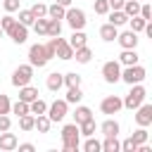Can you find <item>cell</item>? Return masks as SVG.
<instances>
[{"label":"cell","mask_w":152,"mask_h":152,"mask_svg":"<svg viewBox=\"0 0 152 152\" xmlns=\"http://www.w3.org/2000/svg\"><path fill=\"white\" fill-rule=\"evenodd\" d=\"M55 57H59V59H74V48H71V45L62 38V40H59V45H57Z\"/></svg>","instance_id":"cell-18"},{"label":"cell","mask_w":152,"mask_h":152,"mask_svg":"<svg viewBox=\"0 0 152 152\" xmlns=\"http://www.w3.org/2000/svg\"><path fill=\"white\" fill-rule=\"evenodd\" d=\"M28 112L36 114V116H38V114H45V112H48V102L40 100V97H36L33 102H28Z\"/></svg>","instance_id":"cell-27"},{"label":"cell","mask_w":152,"mask_h":152,"mask_svg":"<svg viewBox=\"0 0 152 152\" xmlns=\"http://www.w3.org/2000/svg\"><path fill=\"white\" fill-rule=\"evenodd\" d=\"M107 14H109V24H114V26H124L128 21V17L124 14V10H112Z\"/></svg>","instance_id":"cell-26"},{"label":"cell","mask_w":152,"mask_h":152,"mask_svg":"<svg viewBox=\"0 0 152 152\" xmlns=\"http://www.w3.org/2000/svg\"><path fill=\"white\" fill-rule=\"evenodd\" d=\"M145 97H147V90H145L140 83H133V86H131V93H128L121 102H124V107H126V109H131V112H133L135 107H140V104L145 102Z\"/></svg>","instance_id":"cell-2"},{"label":"cell","mask_w":152,"mask_h":152,"mask_svg":"<svg viewBox=\"0 0 152 152\" xmlns=\"http://www.w3.org/2000/svg\"><path fill=\"white\" fill-rule=\"evenodd\" d=\"M131 138H133V140H135L138 145H142V142H147V128H145V126H138V131H135V133H133Z\"/></svg>","instance_id":"cell-39"},{"label":"cell","mask_w":152,"mask_h":152,"mask_svg":"<svg viewBox=\"0 0 152 152\" xmlns=\"http://www.w3.org/2000/svg\"><path fill=\"white\" fill-rule=\"evenodd\" d=\"M138 59H140V55L135 52V48H131V50H124V52L119 55V64H124V66L138 64Z\"/></svg>","instance_id":"cell-16"},{"label":"cell","mask_w":152,"mask_h":152,"mask_svg":"<svg viewBox=\"0 0 152 152\" xmlns=\"http://www.w3.org/2000/svg\"><path fill=\"white\" fill-rule=\"evenodd\" d=\"M104 152H119L121 150V142L116 140V135H104V142H100Z\"/></svg>","instance_id":"cell-25"},{"label":"cell","mask_w":152,"mask_h":152,"mask_svg":"<svg viewBox=\"0 0 152 152\" xmlns=\"http://www.w3.org/2000/svg\"><path fill=\"white\" fill-rule=\"evenodd\" d=\"M64 86H66V88L81 86V74H76V71H69V74H64Z\"/></svg>","instance_id":"cell-35"},{"label":"cell","mask_w":152,"mask_h":152,"mask_svg":"<svg viewBox=\"0 0 152 152\" xmlns=\"http://www.w3.org/2000/svg\"><path fill=\"white\" fill-rule=\"evenodd\" d=\"M31 26H33V31H36L38 36H45V33H48V17H38Z\"/></svg>","instance_id":"cell-32"},{"label":"cell","mask_w":152,"mask_h":152,"mask_svg":"<svg viewBox=\"0 0 152 152\" xmlns=\"http://www.w3.org/2000/svg\"><path fill=\"white\" fill-rule=\"evenodd\" d=\"M7 36H10L17 45H21V43H26V38H28V26H24V24L14 21V26L7 31Z\"/></svg>","instance_id":"cell-11"},{"label":"cell","mask_w":152,"mask_h":152,"mask_svg":"<svg viewBox=\"0 0 152 152\" xmlns=\"http://www.w3.org/2000/svg\"><path fill=\"white\" fill-rule=\"evenodd\" d=\"M81 97H83V90H81V86H74V88H69L66 90V104H78L81 102Z\"/></svg>","instance_id":"cell-22"},{"label":"cell","mask_w":152,"mask_h":152,"mask_svg":"<svg viewBox=\"0 0 152 152\" xmlns=\"http://www.w3.org/2000/svg\"><path fill=\"white\" fill-rule=\"evenodd\" d=\"M93 7H95V14H107L109 12V2L107 0H93Z\"/></svg>","instance_id":"cell-41"},{"label":"cell","mask_w":152,"mask_h":152,"mask_svg":"<svg viewBox=\"0 0 152 152\" xmlns=\"http://www.w3.org/2000/svg\"><path fill=\"white\" fill-rule=\"evenodd\" d=\"M33 21H36V17H33V12H31V10H21V12H19V24L31 26Z\"/></svg>","instance_id":"cell-37"},{"label":"cell","mask_w":152,"mask_h":152,"mask_svg":"<svg viewBox=\"0 0 152 152\" xmlns=\"http://www.w3.org/2000/svg\"><path fill=\"white\" fill-rule=\"evenodd\" d=\"M2 33H5V31H2V28H0V38H2Z\"/></svg>","instance_id":"cell-51"},{"label":"cell","mask_w":152,"mask_h":152,"mask_svg":"<svg viewBox=\"0 0 152 152\" xmlns=\"http://www.w3.org/2000/svg\"><path fill=\"white\" fill-rule=\"evenodd\" d=\"M45 86H48V90H52V93H57L62 86H64V74H57V71H52L50 76H48V81H45Z\"/></svg>","instance_id":"cell-17"},{"label":"cell","mask_w":152,"mask_h":152,"mask_svg":"<svg viewBox=\"0 0 152 152\" xmlns=\"http://www.w3.org/2000/svg\"><path fill=\"white\" fill-rule=\"evenodd\" d=\"M116 40H119V45L124 48V50H131V48H138V33L135 31H124V33H119L116 36Z\"/></svg>","instance_id":"cell-12"},{"label":"cell","mask_w":152,"mask_h":152,"mask_svg":"<svg viewBox=\"0 0 152 152\" xmlns=\"http://www.w3.org/2000/svg\"><path fill=\"white\" fill-rule=\"evenodd\" d=\"M66 107H69V104H66V100H55V102L48 107V112H45V114H48V119L55 124V121H62V119L66 116Z\"/></svg>","instance_id":"cell-8"},{"label":"cell","mask_w":152,"mask_h":152,"mask_svg":"<svg viewBox=\"0 0 152 152\" xmlns=\"http://www.w3.org/2000/svg\"><path fill=\"white\" fill-rule=\"evenodd\" d=\"M17 145H19V140L14 133H7V131L0 133V150L2 152H12V150H17Z\"/></svg>","instance_id":"cell-13"},{"label":"cell","mask_w":152,"mask_h":152,"mask_svg":"<svg viewBox=\"0 0 152 152\" xmlns=\"http://www.w3.org/2000/svg\"><path fill=\"white\" fill-rule=\"evenodd\" d=\"M88 119H93V112H90V107H76V112H74V124H83V121H88Z\"/></svg>","instance_id":"cell-23"},{"label":"cell","mask_w":152,"mask_h":152,"mask_svg":"<svg viewBox=\"0 0 152 152\" xmlns=\"http://www.w3.org/2000/svg\"><path fill=\"white\" fill-rule=\"evenodd\" d=\"M12 114H17V116H21V114H28V102H24V100H17L14 104H12V109H10Z\"/></svg>","instance_id":"cell-36"},{"label":"cell","mask_w":152,"mask_h":152,"mask_svg":"<svg viewBox=\"0 0 152 152\" xmlns=\"http://www.w3.org/2000/svg\"><path fill=\"white\" fill-rule=\"evenodd\" d=\"M145 76H147V71H145V66H140V64H131V66H126V69L121 71V81L128 83V86H133V83H142Z\"/></svg>","instance_id":"cell-3"},{"label":"cell","mask_w":152,"mask_h":152,"mask_svg":"<svg viewBox=\"0 0 152 152\" xmlns=\"http://www.w3.org/2000/svg\"><path fill=\"white\" fill-rule=\"evenodd\" d=\"M126 24L131 26V31H135V33H140V31L145 28V24H147V21H145L142 17H138V14H135V17H128V21H126Z\"/></svg>","instance_id":"cell-31"},{"label":"cell","mask_w":152,"mask_h":152,"mask_svg":"<svg viewBox=\"0 0 152 152\" xmlns=\"http://www.w3.org/2000/svg\"><path fill=\"white\" fill-rule=\"evenodd\" d=\"M59 33H62V24H59V19H52V17H48V33H45V36L55 38V36H59Z\"/></svg>","instance_id":"cell-29"},{"label":"cell","mask_w":152,"mask_h":152,"mask_svg":"<svg viewBox=\"0 0 152 152\" xmlns=\"http://www.w3.org/2000/svg\"><path fill=\"white\" fill-rule=\"evenodd\" d=\"M124 14L126 17H135L138 12H140V5H138V0H124Z\"/></svg>","instance_id":"cell-28"},{"label":"cell","mask_w":152,"mask_h":152,"mask_svg":"<svg viewBox=\"0 0 152 152\" xmlns=\"http://www.w3.org/2000/svg\"><path fill=\"white\" fill-rule=\"evenodd\" d=\"M17 147H19V152H33V150H36L31 142H21V145H17Z\"/></svg>","instance_id":"cell-48"},{"label":"cell","mask_w":152,"mask_h":152,"mask_svg":"<svg viewBox=\"0 0 152 152\" xmlns=\"http://www.w3.org/2000/svg\"><path fill=\"white\" fill-rule=\"evenodd\" d=\"M31 12H33V17H36V19H38V17H48V5L36 2V5L31 7Z\"/></svg>","instance_id":"cell-42"},{"label":"cell","mask_w":152,"mask_h":152,"mask_svg":"<svg viewBox=\"0 0 152 152\" xmlns=\"http://www.w3.org/2000/svg\"><path fill=\"white\" fill-rule=\"evenodd\" d=\"M19 2H21V0H2V7H5V12L12 14V12L19 10Z\"/></svg>","instance_id":"cell-45"},{"label":"cell","mask_w":152,"mask_h":152,"mask_svg":"<svg viewBox=\"0 0 152 152\" xmlns=\"http://www.w3.org/2000/svg\"><path fill=\"white\" fill-rule=\"evenodd\" d=\"M57 5H62V7H71V0H55Z\"/></svg>","instance_id":"cell-50"},{"label":"cell","mask_w":152,"mask_h":152,"mask_svg":"<svg viewBox=\"0 0 152 152\" xmlns=\"http://www.w3.org/2000/svg\"><path fill=\"white\" fill-rule=\"evenodd\" d=\"M33 124H36V116H33L31 112L19 116V128H21V131H33Z\"/></svg>","instance_id":"cell-30"},{"label":"cell","mask_w":152,"mask_h":152,"mask_svg":"<svg viewBox=\"0 0 152 152\" xmlns=\"http://www.w3.org/2000/svg\"><path fill=\"white\" fill-rule=\"evenodd\" d=\"M64 19H66V24L74 28V31H78V28H83L86 26V12L81 10V7H66V12H64Z\"/></svg>","instance_id":"cell-4"},{"label":"cell","mask_w":152,"mask_h":152,"mask_svg":"<svg viewBox=\"0 0 152 152\" xmlns=\"http://www.w3.org/2000/svg\"><path fill=\"white\" fill-rule=\"evenodd\" d=\"M109 2V10H121L124 7V0H107Z\"/></svg>","instance_id":"cell-49"},{"label":"cell","mask_w":152,"mask_h":152,"mask_svg":"<svg viewBox=\"0 0 152 152\" xmlns=\"http://www.w3.org/2000/svg\"><path fill=\"white\" fill-rule=\"evenodd\" d=\"M50 126H52V121L48 119V114H38V116H36L33 128H36L38 133H48V131H50Z\"/></svg>","instance_id":"cell-24"},{"label":"cell","mask_w":152,"mask_h":152,"mask_svg":"<svg viewBox=\"0 0 152 152\" xmlns=\"http://www.w3.org/2000/svg\"><path fill=\"white\" fill-rule=\"evenodd\" d=\"M38 97V88H33V86H21L19 88V100H24V102H33Z\"/></svg>","instance_id":"cell-20"},{"label":"cell","mask_w":152,"mask_h":152,"mask_svg":"<svg viewBox=\"0 0 152 152\" xmlns=\"http://www.w3.org/2000/svg\"><path fill=\"white\" fill-rule=\"evenodd\" d=\"M135 124L138 126H145V128L152 124V104L142 102L140 107H135Z\"/></svg>","instance_id":"cell-10"},{"label":"cell","mask_w":152,"mask_h":152,"mask_svg":"<svg viewBox=\"0 0 152 152\" xmlns=\"http://www.w3.org/2000/svg\"><path fill=\"white\" fill-rule=\"evenodd\" d=\"M64 12H66V7L57 5V2L48 7V17H52V19H64Z\"/></svg>","instance_id":"cell-34"},{"label":"cell","mask_w":152,"mask_h":152,"mask_svg":"<svg viewBox=\"0 0 152 152\" xmlns=\"http://www.w3.org/2000/svg\"><path fill=\"white\" fill-rule=\"evenodd\" d=\"M78 133L81 135H93L95 133V119H88V121H83V124H78Z\"/></svg>","instance_id":"cell-33"},{"label":"cell","mask_w":152,"mask_h":152,"mask_svg":"<svg viewBox=\"0 0 152 152\" xmlns=\"http://www.w3.org/2000/svg\"><path fill=\"white\" fill-rule=\"evenodd\" d=\"M10 126H12V119L7 114H0V133L2 131H10Z\"/></svg>","instance_id":"cell-47"},{"label":"cell","mask_w":152,"mask_h":152,"mask_svg":"<svg viewBox=\"0 0 152 152\" xmlns=\"http://www.w3.org/2000/svg\"><path fill=\"white\" fill-rule=\"evenodd\" d=\"M116 36H119V26H114V24H104V26H100V38L102 40H107V43H112V40H116Z\"/></svg>","instance_id":"cell-14"},{"label":"cell","mask_w":152,"mask_h":152,"mask_svg":"<svg viewBox=\"0 0 152 152\" xmlns=\"http://www.w3.org/2000/svg\"><path fill=\"white\" fill-rule=\"evenodd\" d=\"M31 78H33V66L31 64H19L14 69V74H12V86L21 88V86L31 83Z\"/></svg>","instance_id":"cell-6"},{"label":"cell","mask_w":152,"mask_h":152,"mask_svg":"<svg viewBox=\"0 0 152 152\" xmlns=\"http://www.w3.org/2000/svg\"><path fill=\"white\" fill-rule=\"evenodd\" d=\"M10 109H12V102H10V97L0 93V114H10Z\"/></svg>","instance_id":"cell-43"},{"label":"cell","mask_w":152,"mask_h":152,"mask_svg":"<svg viewBox=\"0 0 152 152\" xmlns=\"http://www.w3.org/2000/svg\"><path fill=\"white\" fill-rule=\"evenodd\" d=\"M138 14H140V17L145 19V21H152V7H150V5H142Z\"/></svg>","instance_id":"cell-46"},{"label":"cell","mask_w":152,"mask_h":152,"mask_svg":"<svg viewBox=\"0 0 152 152\" xmlns=\"http://www.w3.org/2000/svg\"><path fill=\"white\" fill-rule=\"evenodd\" d=\"M121 107H124V102H121L119 95H107V97L100 102V112H102V114H116Z\"/></svg>","instance_id":"cell-9"},{"label":"cell","mask_w":152,"mask_h":152,"mask_svg":"<svg viewBox=\"0 0 152 152\" xmlns=\"http://www.w3.org/2000/svg\"><path fill=\"white\" fill-rule=\"evenodd\" d=\"M121 150H124V152H135V150H138V142H135L133 138H126V140L121 142Z\"/></svg>","instance_id":"cell-44"},{"label":"cell","mask_w":152,"mask_h":152,"mask_svg":"<svg viewBox=\"0 0 152 152\" xmlns=\"http://www.w3.org/2000/svg\"><path fill=\"white\" fill-rule=\"evenodd\" d=\"M100 131H102V135H119V121L116 119H107V121H102Z\"/></svg>","instance_id":"cell-21"},{"label":"cell","mask_w":152,"mask_h":152,"mask_svg":"<svg viewBox=\"0 0 152 152\" xmlns=\"http://www.w3.org/2000/svg\"><path fill=\"white\" fill-rule=\"evenodd\" d=\"M48 62H50V57L45 55V48H43L40 43H33V45L28 48V64H31L33 69H36V66L40 69V66H45Z\"/></svg>","instance_id":"cell-5"},{"label":"cell","mask_w":152,"mask_h":152,"mask_svg":"<svg viewBox=\"0 0 152 152\" xmlns=\"http://www.w3.org/2000/svg\"><path fill=\"white\" fill-rule=\"evenodd\" d=\"M81 140V133H78V124H66L62 128V147L66 152H76L78 150V142Z\"/></svg>","instance_id":"cell-1"},{"label":"cell","mask_w":152,"mask_h":152,"mask_svg":"<svg viewBox=\"0 0 152 152\" xmlns=\"http://www.w3.org/2000/svg\"><path fill=\"white\" fill-rule=\"evenodd\" d=\"M83 150H86V152H100V150H102V145H100L93 135H88V140L83 142Z\"/></svg>","instance_id":"cell-38"},{"label":"cell","mask_w":152,"mask_h":152,"mask_svg":"<svg viewBox=\"0 0 152 152\" xmlns=\"http://www.w3.org/2000/svg\"><path fill=\"white\" fill-rule=\"evenodd\" d=\"M102 78H104L107 83H116V81H121V64H119L116 59L104 62V64H102Z\"/></svg>","instance_id":"cell-7"},{"label":"cell","mask_w":152,"mask_h":152,"mask_svg":"<svg viewBox=\"0 0 152 152\" xmlns=\"http://www.w3.org/2000/svg\"><path fill=\"white\" fill-rule=\"evenodd\" d=\"M66 43L76 50V48H81V45H88V36L83 33V28H78V31H74V33H71V38H69Z\"/></svg>","instance_id":"cell-19"},{"label":"cell","mask_w":152,"mask_h":152,"mask_svg":"<svg viewBox=\"0 0 152 152\" xmlns=\"http://www.w3.org/2000/svg\"><path fill=\"white\" fill-rule=\"evenodd\" d=\"M14 21H17V19H14V17H12V14H10V12H7V14H5V17H2V19H0V28H2V31H5V33H7V31H10V28H12V26H14Z\"/></svg>","instance_id":"cell-40"},{"label":"cell","mask_w":152,"mask_h":152,"mask_svg":"<svg viewBox=\"0 0 152 152\" xmlns=\"http://www.w3.org/2000/svg\"><path fill=\"white\" fill-rule=\"evenodd\" d=\"M74 59H76L78 64H88V62L93 59V50H90L88 45H81V48L74 50Z\"/></svg>","instance_id":"cell-15"}]
</instances>
